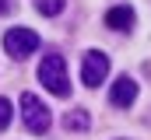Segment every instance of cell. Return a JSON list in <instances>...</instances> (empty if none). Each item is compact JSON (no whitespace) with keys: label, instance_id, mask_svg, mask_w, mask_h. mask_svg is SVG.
I'll return each mask as SVG.
<instances>
[{"label":"cell","instance_id":"1","mask_svg":"<svg viewBox=\"0 0 151 140\" xmlns=\"http://www.w3.org/2000/svg\"><path fill=\"white\" fill-rule=\"evenodd\" d=\"M39 81L46 91H53L56 98H67L70 95V81H67V63L60 53H49L42 63H39Z\"/></svg>","mask_w":151,"mask_h":140},{"label":"cell","instance_id":"2","mask_svg":"<svg viewBox=\"0 0 151 140\" xmlns=\"http://www.w3.org/2000/svg\"><path fill=\"white\" fill-rule=\"evenodd\" d=\"M21 119H25V130L35 133V137H42V133L49 130V123H53V116H49L46 102H42L39 95H32V91L21 95Z\"/></svg>","mask_w":151,"mask_h":140},{"label":"cell","instance_id":"3","mask_svg":"<svg viewBox=\"0 0 151 140\" xmlns=\"http://www.w3.org/2000/svg\"><path fill=\"white\" fill-rule=\"evenodd\" d=\"M4 49H7V56L25 60V56H32L39 49V35L32 28H11V32L4 35Z\"/></svg>","mask_w":151,"mask_h":140},{"label":"cell","instance_id":"4","mask_svg":"<svg viewBox=\"0 0 151 140\" xmlns=\"http://www.w3.org/2000/svg\"><path fill=\"white\" fill-rule=\"evenodd\" d=\"M106 74H109V56L106 53H99V49L84 53V60H81V81H84V88H99L106 81Z\"/></svg>","mask_w":151,"mask_h":140},{"label":"cell","instance_id":"5","mask_svg":"<svg viewBox=\"0 0 151 140\" xmlns=\"http://www.w3.org/2000/svg\"><path fill=\"white\" fill-rule=\"evenodd\" d=\"M134 98H137V81L134 77H119L113 84V91H109V102L116 109H127V105H134Z\"/></svg>","mask_w":151,"mask_h":140},{"label":"cell","instance_id":"6","mask_svg":"<svg viewBox=\"0 0 151 140\" xmlns=\"http://www.w3.org/2000/svg\"><path fill=\"white\" fill-rule=\"evenodd\" d=\"M106 25H109L113 32H130V28H134V7H127V4L109 7V11H106Z\"/></svg>","mask_w":151,"mask_h":140},{"label":"cell","instance_id":"7","mask_svg":"<svg viewBox=\"0 0 151 140\" xmlns=\"http://www.w3.org/2000/svg\"><path fill=\"white\" fill-rule=\"evenodd\" d=\"M63 126H67V130H88V126H91V119H88V112H84V109H74V112H67V116H63Z\"/></svg>","mask_w":151,"mask_h":140},{"label":"cell","instance_id":"8","mask_svg":"<svg viewBox=\"0 0 151 140\" xmlns=\"http://www.w3.org/2000/svg\"><path fill=\"white\" fill-rule=\"evenodd\" d=\"M39 14H46V18H53V14H60L63 11V0H35Z\"/></svg>","mask_w":151,"mask_h":140},{"label":"cell","instance_id":"9","mask_svg":"<svg viewBox=\"0 0 151 140\" xmlns=\"http://www.w3.org/2000/svg\"><path fill=\"white\" fill-rule=\"evenodd\" d=\"M11 116H14L11 102H7V98H0V130H7V126H11Z\"/></svg>","mask_w":151,"mask_h":140},{"label":"cell","instance_id":"10","mask_svg":"<svg viewBox=\"0 0 151 140\" xmlns=\"http://www.w3.org/2000/svg\"><path fill=\"white\" fill-rule=\"evenodd\" d=\"M11 11V0H0V14H7Z\"/></svg>","mask_w":151,"mask_h":140}]
</instances>
